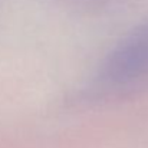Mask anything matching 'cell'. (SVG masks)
Listing matches in <instances>:
<instances>
[{"instance_id": "obj_1", "label": "cell", "mask_w": 148, "mask_h": 148, "mask_svg": "<svg viewBox=\"0 0 148 148\" xmlns=\"http://www.w3.org/2000/svg\"><path fill=\"white\" fill-rule=\"evenodd\" d=\"M148 86V17L132 26L101 60L82 91L88 102L131 97Z\"/></svg>"}]
</instances>
